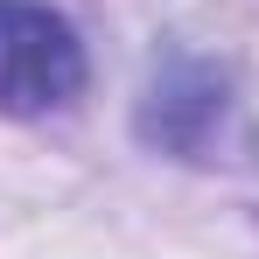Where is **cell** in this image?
Wrapping results in <instances>:
<instances>
[{
  "mask_svg": "<svg viewBox=\"0 0 259 259\" xmlns=\"http://www.w3.org/2000/svg\"><path fill=\"white\" fill-rule=\"evenodd\" d=\"M217 77H203V70H175L168 84H154V105H147V140H168V147H196V126L203 119H217Z\"/></svg>",
  "mask_w": 259,
  "mask_h": 259,
  "instance_id": "7a4b0ae2",
  "label": "cell"
},
{
  "mask_svg": "<svg viewBox=\"0 0 259 259\" xmlns=\"http://www.w3.org/2000/svg\"><path fill=\"white\" fill-rule=\"evenodd\" d=\"M84 91V42L42 0H0V112H49Z\"/></svg>",
  "mask_w": 259,
  "mask_h": 259,
  "instance_id": "6da1fadb",
  "label": "cell"
}]
</instances>
